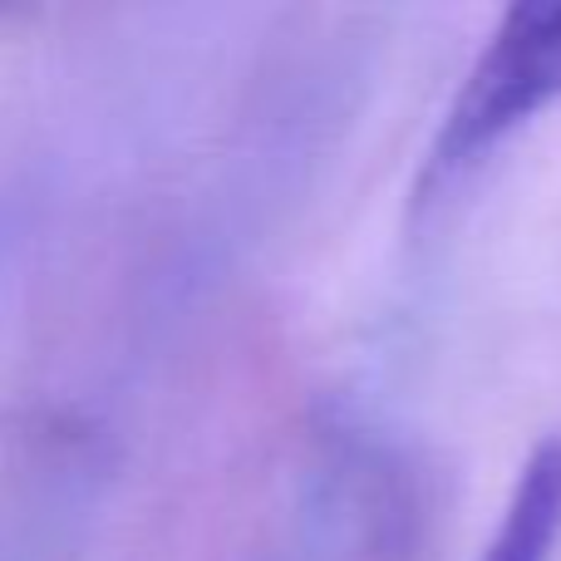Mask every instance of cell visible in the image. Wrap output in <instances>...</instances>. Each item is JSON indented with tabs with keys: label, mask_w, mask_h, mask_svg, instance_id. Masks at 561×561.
Segmentation results:
<instances>
[{
	"label": "cell",
	"mask_w": 561,
	"mask_h": 561,
	"mask_svg": "<svg viewBox=\"0 0 561 561\" xmlns=\"http://www.w3.org/2000/svg\"><path fill=\"white\" fill-rule=\"evenodd\" d=\"M552 104H561V5H513L458 79L428 138L419 193L468 178Z\"/></svg>",
	"instance_id": "6da1fadb"
},
{
	"label": "cell",
	"mask_w": 561,
	"mask_h": 561,
	"mask_svg": "<svg viewBox=\"0 0 561 561\" xmlns=\"http://www.w3.org/2000/svg\"><path fill=\"white\" fill-rule=\"evenodd\" d=\"M561 537V434L542 438L517 468V483L478 561H552Z\"/></svg>",
	"instance_id": "7a4b0ae2"
}]
</instances>
